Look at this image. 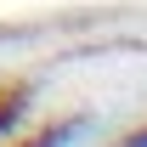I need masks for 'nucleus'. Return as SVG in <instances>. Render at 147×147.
<instances>
[{
  "label": "nucleus",
  "instance_id": "nucleus-1",
  "mask_svg": "<svg viewBox=\"0 0 147 147\" xmlns=\"http://www.w3.org/2000/svg\"><path fill=\"white\" fill-rule=\"evenodd\" d=\"M28 102H34V85H23V79L0 85V136H17V125H23V113H28Z\"/></svg>",
  "mask_w": 147,
  "mask_h": 147
},
{
  "label": "nucleus",
  "instance_id": "nucleus-3",
  "mask_svg": "<svg viewBox=\"0 0 147 147\" xmlns=\"http://www.w3.org/2000/svg\"><path fill=\"white\" fill-rule=\"evenodd\" d=\"M113 147H147V125H142V130H130V136H119Z\"/></svg>",
  "mask_w": 147,
  "mask_h": 147
},
{
  "label": "nucleus",
  "instance_id": "nucleus-2",
  "mask_svg": "<svg viewBox=\"0 0 147 147\" xmlns=\"http://www.w3.org/2000/svg\"><path fill=\"white\" fill-rule=\"evenodd\" d=\"M79 130H85V119H57V125H40V130H28V136H17L6 147H68Z\"/></svg>",
  "mask_w": 147,
  "mask_h": 147
}]
</instances>
